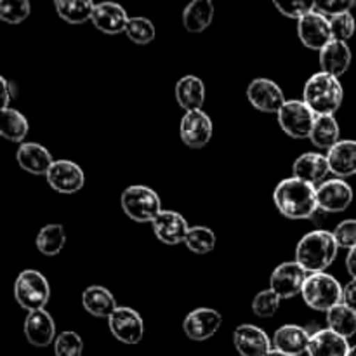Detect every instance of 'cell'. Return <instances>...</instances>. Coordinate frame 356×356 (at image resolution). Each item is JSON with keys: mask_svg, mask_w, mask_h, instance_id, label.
<instances>
[{"mask_svg": "<svg viewBox=\"0 0 356 356\" xmlns=\"http://www.w3.org/2000/svg\"><path fill=\"white\" fill-rule=\"evenodd\" d=\"M280 296L275 294L271 289L261 291L252 301L254 315H257L259 318H271L278 312V308H280Z\"/></svg>", "mask_w": 356, "mask_h": 356, "instance_id": "38", "label": "cell"}, {"mask_svg": "<svg viewBox=\"0 0 356 356\" xmlns=\"http://www.w3.org/2000/svg\"><path fill=\"white\" fill-rule=\"evenodd\" d=\"M56 13L70 24H82L92 19L96 9L94 0H54Z\"/></svg>", "mask_w": 356, "mask_h": 356, "instance_id": "29", "label": "cell"}, {"mask_svg": "<svg viewBox=\"0 0 356 356\" xmlns=\"http://www.w3.org/2000/svg\"><path fill=\"white\" fill-rule=\"evenodd\" d=\"M212 131H214L212 129V120L205 111H186L184 117L181 118V141L186 146H190V148L200 149L205 145H209L212 138Z\"/></svg>", "mask_w": 356, "mask_h": 356, "instance_id": "13", "label": "cell"}, {"mask_svg": "<svg viewBox=\"0 0 356 356\" xmlns=\"http://www.w3.org/2000/svg\"><path fill=\"white\" fill-rule=\"evenodd\" d=\"M330 28H332L334 40H341V42L350 40V38L355 35V30H356L355 17L351 16V13L339 14V16L330 17Z\"/></svg>", "mask_w": 356, "mask_h": 356, "instance_id": "40", "label": "cell"}, {"mask_svg": "<svg viewBox=\"0 0 356 356\" xmlns=\"http://www.w3.org/2000/svg\"><path fill=\"white\" fill-rule=\"evenodd\" d=\"M346 268H348V273H350L353 278H356V247L350 249V252H348Z\"/></svg>", "mask_w": 356, "mask_h": 356, "instance_id": "44", "label": "cell"}, {"mask_svg": "<svg viewBox=\"0 0 356 356\" xmlns=\"http://www.w3.org/2000/svg\"><path fill=\"white\" fill-rule=\"evenodd\" d=\"M266 356H291V355H287V353H282V351H278V350H271L270 353H268Z\"/></svg>", "mask_w": 356, "mask_h": 356, "instance_id": "46", "label": "cell"}, {"mask_svg": "<svg viewBox=\"0 0 356 356\" xmlns=\"http://www.w3.org/2000/svg\"><path fill=\"white\" fill-rule=\"evenodd\" d=\"M222 323L221 313L212 308H197L184 318V334L191 341H207L214 336Z\"/></svg>", "mask_w": 356, "mask_h": 356, "instance_id": "15", "label": "cell"}, {"mask_svg": "<svg viewBox=\"0 0 356 356\" xmlns=\"http://www.w3.org/2000/svg\"><path fill=\"white\" fill-rule=\"evenodd\" d=\"M353 2H355V7H356V0H353Z\"/></svg>", "mask_w": 356, "mask_h": 356, "instance_id": "48", "label": "cell"}, {"mask_svg": "<svg viewBox=\"0 0 356 356\" xmlns=\"http://www.w3.org/2000/svg\"><path fill=\"white\" fill-rule=\"evenodd\" d=\"M176 99L183 110H202L205 101V86L198 76L186 75L176 83Z\"/></svg>", "mask_w": 356, "mask_h": 356, "instance_id": "27", "label": "cell"}, {"mask_svg": "<svg viewBox=\"0 0 356 356\" xmlns=\"http://www.w3.org/2000/svg\"><path fill=\"white\" fill-rule=\"evenodd\" d=\"M184 245L193 254H200V256L202 254H209L216 247V235L207 226H193L188 232Z\"/></svg>", "mask_w": 356, "mask_h": 356, "instance_id": "34", "label": "cell"}, {"mask_svg": "<svg viewBox=\"0 0 356 356\" xmlns=\"http://www.w3.org/2000/svg\"><path fill=\"white\" fill-rule=\"evenodd\" d=\"M233 344L242 356H266L273 350V341H270L268 334L250 323L236 327Z\"/></svg>", "mask_w": 356, "mask_h": 356, "instance_id": "16", "label": "cell"}, {"mask_svg": "<svg viewBox=\"0 0 356 356\" xmlns=\"http://www.w3.org/2000/svg\"><path fill=\"white\" fill-rule=\"evenodd\" d=\"M14 298H16L17 305L26 309L28 313L44 309L51 298V287H49L47 278L37 270L21 271L14 284Z\"/></svg>", "mask_w": 356, "mask_h": 356, "instance_id": "6", "label": "cell"}, {"mask_svg": "<svg viewBox=\"0 0 356 356\" xmlns=\"http://www.w3.org/2000/svg\"><path fill=\"white\" fill-rule=\"evenodd\" d=\"M309 339H312V336L302 327L284 325L275 332L273 350H278L291 356H301L308 353Z\"/></svg>", "mask_w": 356, "mask_h": 356, "instance_id": "21", "label": "cell"}, {"mask_svg": "<svg viewBox=\"0 0 356 356\" xmlns=\"http://www.w3.org/2000/svg\"><path fill=\"white\" fill-rule=\"evenodd\" d=\"M351 7H355L353 0H316L315 3L316 13L323 14L329 19L334 16H339V14L350 13Z\"/></svg>", "mask_w": 356, "mask_h": 356, "instance_id": "42", "label": "cell"}, {"mask_svg": "<svg viewBox=\"0 0 356 356\" xmlns=\"http://www.w3.org/2000/svg\"><path fill=\"white\" fill-rule=\"evenodd\" d=\"M122 211L136 222H153L162 212V202L155 190L143 184L129 186L120 197Z\"/></svg>", "mask_w": 356, "mask_h": 356, "instance_id": "5", "label": "cell"}, {"mask_svg": "<svg viewBox=\"0 0 356 356\" xmlns=\"http://www.w3.org/2000/svg\"><path fill=\"white\" fill-rule=\"evenodd\" d=\"M350 343L346 337L339 336L334 330L323 329L312 336L308 346L309 356H348L350 355Z\"/></svg>", "mask_w": 356, "mask_h": 356, "instance_id": "23", "label": "cell"}, {"mask_svg": "<svg viewBox=\"0 0 356 356\" xmlns=\"http://www.w3.org/2000/svg\"><path fill=\"white\" fill-rule=\"evenodd\" d=\"M348 356H356V346H351L350 355H348Z\"/></svg>", "mask_w": 356, "mask_h": 356, "instance_id": "47", "label": "cell"}, {"mask_svg": "<svg viewBox=\"0 0 356 356\" xmlns=\"http://www.w3.org/2000/svg\"><path fill=\"white\" fill-rule=\"evenodd\" d=\"M273 3L278 13L291 17V19L299 21L301 17L308 16L309 13L315 10L316 0H273Z\"/></svg>", "mask_w": 356, "mask_h": 356, "instance_id": "39", "label": "cell"}, {"mask_svg": "<svg viewBox=\"0 0 356 356\" xmlns=\"http://www.w3.org/2000/svg\"><path fill=\"white\" fill-rule=\"evenodd\" d=\"M152 225L156 238H159L160 242L167 243V245L184 243L188 232H190V226H188L186 219H184L179 212L174 211H162L156 216V219Z\"/></svg>", "mask_w": 356, "mask_h": 356, "instance_id": "18", "label": "cell"}, {"mask_svg": "<svg viewBox=\"0 0 356 356\" xmlns=\"http://www.w3.org/2000/svg\"><path fill=\"white\" fill-rule=\"evenodd\" d=\"M337 245L334 233L325 229H315L301 238L296 249V261L306 273H323L336 261Z\"/></svg>", "mask_w": 356, "mask_h": 356, "instance_id": "2", "label": "cell"}, {"mask_svg": "<svg viewBox=\"0 0 356 356\" xmlns=\"http://www.w3.org/2000/svg\"><path fill=\"white\" fill-rule=\"evenodd\" d=\"M0 82H2V87H3L2 110H6V108H9V101H10V97H13V94H10V83H9V80L2 79V80H0Z\"/></svg>", "mask_w": 356, "mask_h": 356, "instance_id": "45", "label": "cell"}, {"mask_svg": "<svg viewBox=\"0 0 356 356\" xmlns=\"http://www.w3.org/2000/svg\"><path fill=\"white\" fill-rule=\"evenodd\" d=\"M83 341L73 330L61 332L54 341V355L56 356H82Z\"/></svg>", "mask_w": 356, "mask_h": 356, "instance_id": "37", "label": "cell"}, {"mask_svg": "<svg viewBox=\"0 0 356 356\" xmlns=\"http://www.w3.org/2000/svg\"><path fill=\"white\" fill-rule=\"evenodd\" d=\"M330 172L339 179L351 177L356 174V141L343 139L327 153Z\"/></svg>", "mask_w": 356, "mask_h": 356, "instance_id": "22", "label": "cell"}, {"mask_svg": "<svg viewBox=\"0 0 356 356\" xmlns=\"http://www.w3.org/2000/svg\"><path fill=\"white\" fill-rule=\"evenodd\" d=\"M31 13L30 0H0V19L9 24H19Z\"/></svg>", "mask_w": 356, "mask_h": 356, "instance_id": "36", "label": "cell"}, {"mask_svg": "<svg viewBox=\"0 0 356 356\" xmlns=\"http://www.w3.org/2000/svg\"><path fill=\"white\" fill-rule=\"evenodd\" d=\"M316 202L320 211L343 212L353 202V188L344 179H329L316 186Z\"/></svg>", "mask_w": 356, "mask_h": 356, "instance_id": "14", "label": "cell"}, {"mask_svg": "<svg viewBox=\"0 0 356 356\" xmlns=\"http://www.w3.org/2000/svg\"><path fill=\"white\" fill-rule=\"evenodd\" d=\"M214 19L212 0H191L183 13V24L190 33H202Z\"/></svg>", "mask_w": 356, "mask_h": 356, "instance_id": "28", "label": "cell"}, {"mask_svg": "<svg viewBox=\"0 0 356 356\" xmlns=\"http://www.w3.org/2000/svg\"><path fill=\"white\" fill-rule=\"evenodd\" d=\"M309 273H306L298 261L294 263H282L280 266L275 268L270 278V289L275 294L280 296V299L296 298L302 292L305 282Z\"/></svg>", "mask_w": 356, "mask_h": 356, "instance_id": "10", "label": "cell"}, {"mask_svg": "<svg viewBox=\"0 0 356 356\" xmlns=\"http://www.w3.org/2000/svg\"><path fill=\"white\" fill-rule=\"evenodd\" d=\"M247 99L263 113H280L287 103L282 87L270 79H256L247 87Z\"/></svg>", "mask_w": 356, "mask_h": 356, "instance_id": "8", "label": "cell"}, {"mask_svg": "<svg viewBox=\"0 0 356 356\" xmlns=\"http://www.w3.org/2000/svg\"><path fill=\"white\" fill-rule=\"evenodd\" d=\"M344 90L339 79L325 72H318L306 82L302 101L315 111L316 117L334 115L343 104Z\"/></svg>", "mask_w": 356, "mask_h": 356, "instance_id": "3", "label": "cell"}, {"mask_svg": "<svg viewBox=\"0 0 356 356\" xmlns=\"http://www.w3.org/2000/svg\"><path fill=\"white\" fill-rule=\"evenodd\" d=\"M28 131H30V124L21 111L14 110V108L2 110V124H0L2 138L13 143H23L28 136Z\"/></svg>", "mask_w": 356, "mask_h": 356, "instance_id": "31", "label": "cell"}, {"mask_svg": "<svg viewBox=\"0 0 356 356\" xmlns=\"http://www.w3.org/2000/svg\"><path fill=\"white\" fill-rule=\"evenodd\" d=\"M316 115L305 101H287L278 113V124L282 131L292 139H306L312 136Z\"/></svg>", "mask_w": 356, "mask_h": 356, "instance_id": "7", "label": "cell"}, {"mask_svg": "<svg viewBox=\"0 0 356 356\" xmlns=\"http://www.w3.org/2000/svg\"><path fill=\"white\" fill-rule=\"evenodd\" d=\"M37 249L44 256H58L66 243V233L61 225H47L38 232Z\"/></svg>", "mask_w": 356, "mask_h": 356, "instance_id": "33", "label": "cell"}, {"mask_svg": "<svg viewBox=\"0 0 356 356\" xmlns=\"http://www.w3.org/2000/svg\"><path fill=\"white\" fill-rule=\"evenodd\" d=\"M327 323L330 330L350 339L356 334V312L341 302L336 308L327 312Z\"/></svg>", "mask_w": 356, "mask_h": 356, "instance_id": "32", "label": "cell"}, {"mask_svg": "<svg viewBox=\"0 0 356 356\" xmlns=\"http://www.w3.org/2000/svg\"><path fill=\"white\" fill-rule=\"evenodd\" d=\"M45 177L49 186L61 195L79 193L86 184L83 170L72 160H56Z\"/></svg>", "mask_w": 356, "mask_h": 356, "instance_id": "12", "label": "cell"}, {"mask_svg": "<svg viewBox=\"0 0 356 356\" xmlns=\"http://www.w3.org/2000/svg\"><path fill=\"white\" fill-rule=\"evenodd\" d=\"M19 167L33 176H47L54 160L49 149L38 143H23L16 153Z\"/></svg>", "mask_w": 356, "mask_h": 356, "instance_id": "20", "label": "cell"}, {"mask_svg": "<svg viewBox=\"0 0 356 356\" xmlns=\"http://www.w3.org/2000/svg\"><path fill=\"white\" fill-rule=\"evenodd\" d=\"M273 202L275 207L284 218L308 219L318 209L316 186L298 179V177H289V179L278 183V186L275 188Z\"/></svg>", "mask_w": 356, "mask_h": 356, "instance_id": "1", "label": "cell"}, {"mask_svg": "<svg viewBox=\"0 0 356 356\" xmlns=\"http://www.w3.org/2000/svg\"><path fill=\"white\" fill-rule=\"evenodd\" d=\"M298 33L302 45H306L312 51H322L325 45H329L334 40L330 19L323 14L316 13V10L298 21Z\"/></svg>", "mask_w": 356, "mask_h": 356, "instance_id": "11", "label": "cell"}, {"mask_svg": "<svg viewBox=\"0 0 356 356\" xmlns=\"http://www.w3.org/2000/svg\"><path fill=\"white\" fill-rule=\"evenodd\" d=\"M329 172V159L322 155V153H305L294 163V177L306 181V183L313 184V186H316L320 181L325 179Z\"/></svg>", "mask_w": 356, "mask_h": 356, "instance_id": "25", "label": "cell"}, {"mask_svg": "<svg viewBox=\"0 0 356 356\" xmlns=\"http://www.w3.org/2000/svg\"><path fill=\"white\" fill-rule=\"evenodd\" d=\"M334 238H336L339 249H353L356 247V219H346L339 222L334 229Z\"/></svg>", "mask_w": 356, "mask_h": 356, "instance_id": "41", "label": "cell"}, {"mask_svg": "<svg viewBox=\"0 0 356 356\" xmlns=\"http://www.w3.org/2000/svg\"><path fill=\"white\" fill-rule=\"evenodd\" d=\"M351 65V49L346 42L332 40L320 51V66L322 72L339 79L348 72Z\"/></svg>", "mask_w": 356, "mask_h": 356, "instance_id": "24", "label": "cell"}, {"mask_svg": "<svg viewBox=\"0 0 356 356\" xmlns=\"http://www.w3.org/2000/svg\"><path fill=\"white\" fill-rule=\"evenodd\" d=\"M343 305L356 312V278L343 287Z\"/></svg>", "mask_w": 356, "mask_h": 356, "instance_id": "43", "label": "cell"}, {"mask_svg": "<svg viewBox=\"0 0 356 356\" xmlns=\"http://www.w3.org/2000/svg\"><path fill=\"white\" fill-rule=\"evenodd\" d=\"M125 35L129 37V40H132L138 45H146L149 42L155 40V24L148 19V17H131L125 28Z\"/></svg>", "mask_w": 356, "mask_h": 356, "instance_id": "35", "label": "cell"}, {"mask_svg": "<svg viewBox=\"0 0 356 356\" xmlns=\"http://www.w3.org/2000/svg\"><path fill=\"white\" fill-rule=\"evenodd\" d=\"M339 136L341 129L336 117L334 115H323V117H316L315 127H313L309 139H312L316 148L330 149L341 141Z\"/></svg>", "mask_w": 356, "mask_h": 356, "instance_id": "30", "label": "cell"}, {"mask_svg": "<svg viewBox=\"0 0 356 356\" xmlns=\"http://www.w3.org/2000/svg\"><path fill=\"white\" fill-rule=\"evenodd\" d=\"M111 334L124 344H139L145 336V323L136 309L118 306L108 318Z\"/></svg>", "mask_w": 356, "mask_h": 356, "instance_id": "9", "label": "cell"}, {"mask_svg": "<svg viewBox=\"0 0 356 356\" xmlns=\"http://www.w3.org/2000/svg\"><path fill=\"white\" fill-rule=\"evenodd\" d=\"M82 305L83 309L96 318H110L115 309L118 308L115 296L101 285H90L83 291Z\"/></svg>", "mask_w": 356, "mask_h": 356, "instance_id": "26", "label": "cell"}, {"mask_svg": "<svg viewBox=\"0 0 356 356\" xmlns=\"http://www.w3.org/2000/svg\"><path fill=\"white\" fill-rule=\"evenodd\" d=\"M24 337L35 348H45L56 341L54 318L45 309L28 313L24 320Z\"/></svg>", "mask_w": 356, "mask_h": 356, "instance_id": "17", "label": "cell"}, {"mask_svg": "<svg viewBox=\"0 0 356 356\" xmlns=\"http://www.w3.org/2000/svg\"><path fill=\"white\" fill-rule=\"evenodd\" d=\"M131 17L127 16V10L117 2H101L96 3V9L92 13V24L99 31L106 35H118L125 31Z\"/></svg>", "mask_w": 356, "mask_h": 356, "instance_id": "19", "label": "cell"}, {"mask_svg": "<svg viewBox=\"0 0 356 356\" xmlns=\"http://www.w3.org/2000/svg\"><path fill=\"white\" fill-rule=\"evenodd\" d=\"M306 305L316 312H330L343 302V287L332 275L312 273L305 282L301 292Z\"/></svg>", "mask_w": 356, "mask_h": 356, "instance_id": "4", "label": "cell"}]
</instances>
